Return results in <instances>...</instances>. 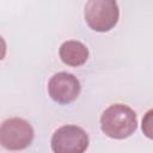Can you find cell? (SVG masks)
<instances>
[{
  "instance_id": "5b68a950",
  "label": "cell",
  "mask_w": 153,
  "mask_h": 153,
  "mask_svg": "<svg viewBox=\"0 0 153 153\" xmlns=\"http://www.w3.org/2000/svg\"><path fill=\"white\" fill-rule=\"evenodd\" d=\"M81 86L76 76L67 72L54 74L48 82V92L53 100L59 104H69L80 93Z\"/></svg>"
},
{
  "instance_id": "6da1fadb",
  "label": "cell",
  "mask_w": 153,
  "mask_h": 153,
  "mask_svg": "<svg viewBox=\"0 0 153 153\" xmlns=\"http://www.w3.org/2000/svg\"><path fill=\"white\" fill-rule=\"evenodd\" d=\"M136 127L137 118L135 111L124 104L110 105L100 117L102 131L111 139H126L136 130Z\"/></svg>"
},
{
  "instance_id": "7a4b0ae2",
  "label": "cell",
  "mask_w": 153,
  "mask_h": 153,
  "mask_svg": "<svg viewBox=\"0 0 153 153\" xmlns=\"http://www.w3.org/2000/svg\"><path fill=\"white\" fill-rule=\"evenodd\" d=\"M85 20L98 32L110 31L118 22L120 8L112 0H90L85 5Z\"/></svg>"
},
{
  "instance_id": "8992f818",
  "label": "cell",
  "mask_w": 153,
  "mask_h": 153,
  "mask_svg": "<svg viewBox=\"0 0 153 153\" xmlns=\"http://www.w3.org/2000/svg\"><path fill=\"white\" fill-rule=\"evenodd\" d=\"M59 54L63 63L78 67L86 62L88 57V49L79 41H66L61 44Z\"/></svg>"
},
{
  "instance_id": "3957f363",
  "label": "cell",
  "mask_w": 153,
  "mask_h": 153,
  "mask_svg": "<svg viewBox=\"0 0 153 153\" xmlns=\"http://www.w3.org/2000/svg\"><path fill=\"white\" fill-rule=\"evenodd\" d=\"M33 140L31 124L19 117L8 118L0 127V142L10 151H20L30 146Z\"/></svg>"
},
{
  "instance_id": "277c9868",
  "label": "cell",
  "mask_w": 153,
  "mask_h": 153,
  "mask_svg": "<svg viewBox=\"0 0 153 153\" xmlns=\"http://www.w3.org/2000/svg\"><path fill=\"white\" fill-rule=\"evenodd\" d=\"M90 140L86 131L74 124H66L55 130L51 136L54 153H85Z\"/></svg>"
},
{
  "instance_id": "52a82bcc",
  "label": "cell",
  "mask_w": 153,
  "mask_h": 153,
  "mask_svg": "<svg viewBox=\"0 0 153 153\" xmlns=\"http://www.w3.org/2000/svg\"><path fill=\"white\" fill-rule=\"evenodd\" d=\"M142 133L145 134L146 137L153 140V109L148 110L142 118Z\"/></svg>"
}]
</instances>
